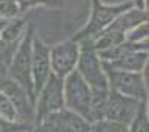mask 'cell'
Instances as JSON below:
<instances>
[{"mask_svg": "<svg viewBox=\"0 0 149 132\" xmlns=\"http://www.w3.org/2000/svg\"><path fill=\"white\" fill-rule=\"evenodd\" d=\"M63 97H65V108L75 112L85 118L88 123H94V112H92V94L89 86L80 77L79 71L74 69L63 79Z\"/></svg>", "mask_w": 149, "mask_h": 132, "instance_id": "6da1fadb", "label": "cell"}, {"mask_svg": "<svg viewBox=\"0 0 149 132\" xmlns=\"http://www.w3.org/2000/svg\"><path fill=\"white\" fill-rule=\"evenodd\" d=\"M32 38H34V28L28 26L22 40L19 42L13 58L8 63V77L23 88L28 95L36 101L34 88L31 80V49H32Z\"/></svg>", "mask_w": 149, "mask_h": 132, "instance_id": "7a4b0ae2", "label": "cell"}, {"mask_svg": "<svg viewBox=\"0 0 149 132\" xmlns=\"http://www.w3.org/2000/svg\"><path fill=\"white\" fill-rule=\"evenodd\" d=\"M103 69L108 77L109 89L132 97L139 101H148V66L141 72H128L114 69L103 63Z\"/></svg>", "mask_w": 149, "mask_h": 132, "instance_id": "3957f363", "label": "cell"}, {"mask_svg": "<svg viewBox=\"0 0 149 132\" xmlns=\"http://www.w3.org/2000/svg\"><path fill=\"white\" fill-rule=\"evenodd\" d=\"M92 8H91V17L88 20V23L83 26V29H80L77 34L72 37V40L80 43L83 40H89V38L95 37L100 34L103 29H106L111 22L121 14L123 11L132 8V3H120V5H104L100 0H91Z\"/></svg>", "mask_w": 149, "mask_h": 132, "instance_id": "277c9868", "label": "cell"}, {"mask_svg": "<svg viewBox=\"0 0 149 132\" xmlns=\"http://www.w3.org/2000/svg\"><path fill=\"white\" fill-rule=\"evenodd\" d=\"M65 109V97H63V79L51 74L46 83L38 91L34 101V123L37 124L54 112Z\"/></svg>", "mask_w": 149, "mask_h": 132, "instance_id": "5b68a950", "label": "cell"}, {"mask_svg": "<svg viewBox=\"0 0 149 132\" xmlns=\"http://www.w3.org/2000/svg\"><path fill=\"white\" fill-rule=\"evenodd\" d=\"M89 123L69 109L51 114L40 123L32 124L29 132H88Z\"/></svg>", "mask_w": 149, "mask_h": 132, "instance_id": "8992f818", "label": "cell"}, {"mask_svg": "<svg viewBox=\"0 0 149 132\" xmlns=\"http://www.w3.org/2000/svg\"><path fill=\"white\" fill-rule=\"evenodd\" d=\"M139 100L128 95H123L120 92H115L112 89H109V94L104 103V111H103V118L109 120V122H115L120 124L128 126L134 115L137 114L140 108Z\"/></svg>", "mask_w": 149, "mask_h": 132, "instance_id": "52a82bcc", "label": "cell"}, {"mask_svg": "<svg viewBox=\"0 0 149 132\" xmlns=\"http://www.w3.org/2000/svg\"><path fill=\"white\" fill-rule=\"evenodd\" d=\"M79 56H80V43L74 42L72 38L49 48V62H51L52 74L65 79L66 75L71 74L77 68Z\"/></svg>", "mask_w": 149, "mask_h": 132, "instance_id": "ba28073f", "label": "cell"}, {"mask_svg": "<svg viewBox=\"0 0 149 132\" xmlns=\"http://www.w3.org/2000/svg\"><path fill=\"white\" fill-rule=\"evenodd\" d=\"M0 91L14 104L19 122L32 126V123H34V101L28 95V92L9 77L0 81Z\"/></svg>", "mask_w": 149, "mask_h": 132, "instance_id": "9c48e42d", "label": "cell"}, {"mask_svg": "<svg viewBox=\"0 0 149 132\" xmlns=\"http://www.w3.org/2000/svg\"><path fill=\"white\" fill-rule=\"evenodd\" d=\"M51 62H49V48L38 37L32 38L31 49V80L34 88V97L51 77Z\"/></svg>", "mask_w": 149, "mask_h": 132, "instance_id": "30bf717a", "label": "cell"}, {"mask_svg": "<svg viewBox=\"0 0 149 132\" xmlns=\"http://www.w3.org/2000/svg\"><path fill=\"white\" fill-rule=\"evenodd\" d=\"M148 22V13L146 11H141V9H137V8H129L123 11L121 14H118L115 17L111 25L108 26L106 29L109 31H117L121 32V34H128L131 29H134L135 26H139L141 23H146Z\"/></svg>", "mask_w": 149, "mask_h": 132, "instance_id": "8fae6325", "label": "cell"}, {"mask_svg": "<svg viewBox=\"0 0 149 132\" xmlns=\"http://www.w3.org/2000/svg\"><path fill=\"white\" fill-rule=\"evenodd\" d=\"M108 66L128 72H141L148 66V51H131L112 62H103Z\"/></svg>", "mask_w": 149, "mask_h": 132, "instance_id": "7c38bea8", "label": "cell"}, {"mask_svg": "<svg viewBox=\"0 0 149 132\" xmlns=\"http://www.w3.org/2000/svg\"><path fill=\"white\" fill-rule=\"evenodd\" d=\"M26 31V22L22 19H13L0 31V38L8 43H19Z\"/></svg>", "mask_w": 149, "mask_h": 132, "instance_id": "4fadbf2b", "label": "cell"}, {"mask_svg": "<svg viewBox=\"0 0 149 132\" xmlns=\"http://www.w3.org/2000/svg\"><path fill=\"white\" fill-rule=\"evenodd\" d=\"M128 132H149V104L141 101L132 122L128 124Z\"/></svg>", "mask_w": 149, "mask_h": 132, "instance_id": "5bb4252c", "label": "cell"}, {"mask_svg": "<svg viewBox=\"0 0 149 132\" xmlns=\"http://www.w3.org/2000/svg\"><path fill=\"white\" fill-rule=\"evenodd\" d=\"M0 117L5 120H11V122H19L14 104L2 91H0Z\"/></svg>", "mask_w": 149, "mask_h": 132, "instance_id": "9a60e30c", "label": "cell"}, {"mask_svg": "<svg viewBox=\"0 0 149 132\" xmlns=\"http://www.w3.org/2000/svg\"><path fill=\"white\" fill-rule=\"evenodd\" d=\"M19 11H26L34 6H62L63 0H15Z\"/></svg>", "mask_w": 149, "mask_h": 132, "instance_id": "2e32d148", "label": "cell"}, {"mask_svg": "<svg viewBox=\"0 0 149 132\" xmlns=\"http://www.w3.org/2000/svg\"><path fill=\"white\" fill-rule=\"evenodd\" d=\"M125 37H126V42H132V43L148 42V22L146 23L139 25V26H135V28L131 29Z\"/></svg>", "mask_w": 149, "mask_h": 132, "instance_id": "e0dca14e", "label": "cell"}, {"mask_svg": "<svg viewBox=\"0 0 149 132\" xmlns=\"http://www.w3.org/2000/svg\"><path fill=\"white\" fill-rule=\"evenodd\" d=\"M32 126L22 122H11L0 117V132H29Z\"/></svg>", "mask_w": 149, "mask_h": 132, "instance_id": "ac0fdd59", "label": "cell"}, {"mask_svg": "<svg viewBox=\"0 0 149 132\" xmlns=\"http://www.w3.org/2000/svg\"><path fill=\"white\" fill-rule=\"evenodd\" d=\"M19 13L15 0H0V19H15Z\"/></svg>", "mask_w": 149, "mask_h": 132, "instance_id": "d6986e66", "label": "cell"}, {"mask_svg": "<svg viewBox=\"0 0 149 132\" xmlns=\"http://www.w3.org/2000/svg\"><path fill=\"white\" fill-rule=\"evenodd\" d=\"M132 6L141 11H146V0H132Z\"/></svg>", "mask_w": 149, "mask_h": 132, "instance_id": "ffe728a7", "label": "cell"}]
</instances>
